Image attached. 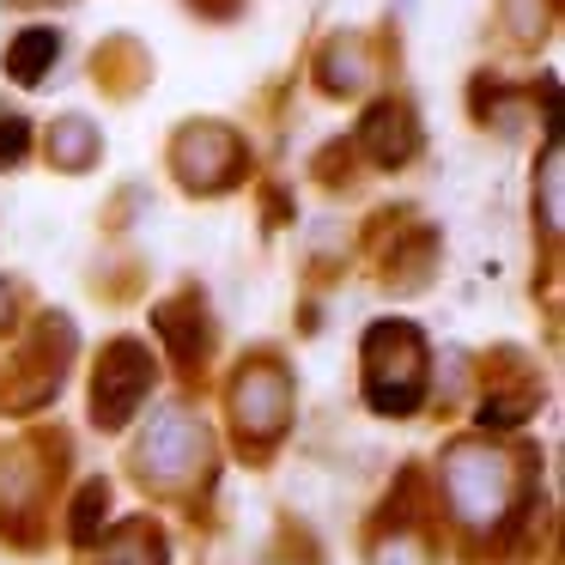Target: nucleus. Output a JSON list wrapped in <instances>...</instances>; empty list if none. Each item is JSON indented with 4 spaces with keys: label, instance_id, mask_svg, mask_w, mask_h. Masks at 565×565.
<instances>
[{
    "label": "nucleus",
    "instance_id": "8",
    "mask_svg": "<svg viewBox=\"0 0 565 565\" xmlns=\"http://www.w3.org/2000/svg\"><path fill=\"white\" fill-rule=\"evenodd\" d=\"M104 565H159V541L147 529H128V535H116L104 547Z\"/></svg>",
    "mask_w": 565,
    "mask_h": 565
},
{
    "label": "nucleus",
    "instance_id": "4",
    "mask_svg": "<svg viewBox=\"0 0 565 565\" xmlns=\"http://www.w3.org/2000/svg\"><path fill=\"white\" fill-rule=\"evenodd\" d=\"M292 414V395H286V377L268 365H256L244 383H237V426H249L256 438H274Z\"/></svg>",
    "mask_w": 565,
    "mask_h": 565
},
{
    "label": "nucleus",
    "instance_id": "9",
    "mask_svg": "<svg viewBox=\"0 0 565 565\" xmlns=\"http://www.w3.org/2000/svg\"><path fill=\"white\" fill-rule=\"evenodd\" d=\"M541 220H547V232H559V147H547V159H541Z\"/></svg>",
    "mask_w": 565,
    "mask_h": 565
},
{
    "label": "nucleus",
    "instance_id": "5",
    "mask_svg": "<svg viewBox=\"0 0 565 565\" xmlns=\"http://www.w3.org/2000/svg\"><path fill=\"white\" fill-rule=\"evenodd\" d=\"M140 462H147L152 475H164V480L189 475V468L201 462V431H195V419H189V414H164L159 426L147 431V444H140Z\"/></svg>",
    "mask_w": 565,
    "mask_h": 565
},
{
    "label": "nucleus",
    "instance_id": "7",
    "mask_svg": "<svg viewBox=\"0 0 565 565\" xmlns=\"http://www.w3.org/2000/svg\"><path fill=\"white\" fill-rule=\"evenodd\" d=\"M365 147L377 152V159H390V164H402L407 152H414V122H407L402 104H383V110H371V122H365Z\"/></svg>",
    "mask_w": 565,
    "mask_h": 565
},
{
    "label": "nucleus",
    "instance_id": "2",
    "mask_svg": "<svg viewBox=\"0 0 565 565\" xmlns=\"http://www.w3.org/2000/svg\"><path fill=\"white\" fill-rule=\"evenodd\" d=\"M444 480H450V499L468 523H499L504 504H511V462H504L499 450L462 444V450H450Z\"/></svg>",
    "mask_w": 565,
    "mask_h": 565
},
{
    "label": "nucleus",
    "instance_id": "11",
    "mask_svg": "<svg viewBox=\"0 0 565 565\" xmlns=\"http://www.w3.org/2000/svg\"><path fill=\"white\" fill-rule=\"evenodd\" d=\"M62 147H67L62 159L79 164V159H86V147H92V128H86V122H62Z\"/></svg>",
    "mask_w": 565,
    "mask_h": 565
},
{
    "label": "nucleus",
    "instance_id": "6",
    "mask_svg": "<svg viewBox=\"0 0 565 565\" xmlns=\"http://www.w3.org/2000/svg\"><path fill=\"white\" fill-rule=\"evenodd\" d=\"M55 55H62V38H55L50 25H31V31H19L13 50H7V74H13L19 86H38Z\"/></svg>",
    "mask_w": 565,
    "mask_h": 565
},
{
    "label": "nucleus",
    "instance_id": "10",
    "mask_svg": "<svg viewBox=\"0 0 565 565\" xmlns=\"http://www.w3.org/2000/svg\"><path fill=\"white\" fill-rule=\"evenodd\" d=\"M25 122H19V116H7V122H0V164H13V159H25Z\"/></svg>",
    "mask_w": 565,
    "mask_h": 565
},
{
    "label": "nucleus",
    "instance_id": "1",
    "mask_svg": "<svg viewBox=\"0 0 565 565\" xmlns=\"http://www.w3.org/2000/svg\"><path fill=\"white\" fill-rule=\"evenodd\" d=\"M426 395V341L407 322H377L365 334V402L377 414H414Z\"/></svg>",
    "mask_w": 565,
    "mask_h": 565
},
{
    "label": "nucleus",
    "instance_id": "3",
    "mask_svg": "<svg viewBox=\"0 0 565 565\" xmlns=\"http://www.w3.org/2000/svg\"><path fill=\"white\" fill-rule=\"evenodd\" d=\"M147 383H152V359H147V347H135V341H116L110 353H104V365H98V383H92V414H98V426H128V414L140 407V395H147Z\"/></svg>",
    "mask_w": 565,
    "mask_h": 565
},
{
    "label": "nucleus",
    "instance_id": "12",
    "mask_svg": "<svg viewBox=\"0 0 565 565\" xmlns=\"http://www.w3.org/2000/svg\"><path fill=\"white\" fill-rule=\"evenodd\" d=\"M377 565H419V547H414V541H402V547H383Z\"/></svg>",
    "mask_w": 565,
    "mask_h": 565
}]
</instances>
